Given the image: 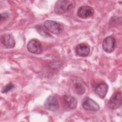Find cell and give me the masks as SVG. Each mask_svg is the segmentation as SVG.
<instances>
[{
    "label": "cell",
    "mask_w": 122,
    "mask_h": 122,
    "mask_svg": "<svg viewBox=\"0 0 122 122\" xmlns=\"http://www.w3.org/2000/svg\"><path fill=\"white\" fill-rule=\"evenodd\" d=\"M94 14L93 9L88 6L81 7L78 10L77 15L82 19H86L92 16Z\"/></svg>",
    "instance_id": "cell-7"
},
{
    "label": "cell",
    "mask_w": 122,
    "mask_h": 122,
    "mask_svg": "<svg viewBox=\"0 0 122 122\" xmlns=\"http://www.w3.org/2000/svg\"><path fill=\"white\" fill-rule=\"evenodd\" d=\"M108 86L107 84L105 83H102L97 85L94 89V92L101 98H104L108 92Z\"/></svg>",
    "instance_id": "cell-11"
},
{
    "label": "cell",
    "mask_w": 122,
    "mask_h": 122,
    "mask_svg": "<svg viewBox=\"0 0 122 122\" xmlns=\"http://www.w3.org/2000/svg\"><path fill=\"white\" fill-rule=\"evenodd\" d=\"M75 92L79 94H82L84 93L85 89L83 85L80 82H77L74 84Z\"/></svg>",
    "instance_id": "cell-14"
},
{
    "label": "cell",
    "mask_w": 122,
    "mask_h": 122,
    "mask_svg": "<svg viewBox=\"0 0 122 122\" xmlns=\"http://www.w3.org/2000/svg\"><path fill=\"white\" fill-rule=\"evenodd\" d=\"M44 107L45 109L51 111L58 110L59 108V104L57 99L52 95L49 96L45 102Z\"/></svg>",
    "instance_id": "cell-6"
},
{
    "label": "cell",
    "mask_w": 122,
    "mask_h": 122,
    "mask_svg": "<svg viewBox=\"0 0 122 122\" xmlns=\"http://www.w3.org/2000/svg\"><path fill=\"white\" fill-rule=\"evenodd\" d=\"M1 42L7 48L11 49L15 46V41L14 37L10 34H6L1 37Z\"/></svg>",
    "instance_id": "cell-9"
},
{
    "label": "cell",
    "mask_w": 122,
    "mask_h": 122,
    "mask_svg": "<svg viewBox=\"0 0 122 122\" xmlns=\"http://www.w3.org/2000/svg\"><path fill=\"white\" fill-rule=\"evenodd\" d=\"M74 6L73 1L61 0L56 2L54 6V11L58 14H62L71 10Z\"/></svg>",
    "instance_id": "cell-1"
},
{
    "label": "cell",
    "mask_w": 122,
    "mask_h": 122,
    "mask_svg": "<svg viewBox=\"0 0 122 122\" xmlns=\"http://www.w3.org/2000/svg\"><path fill=\"white\" fill-rule=\"evenodd\" d=\"M82 107L84 109L88 111H98L100 109L99 104L92 99L90 98L85 99L82 102Z\"/></svg>",
    "instance_id": "cell-8"
},
{
    "label": "cell",
    "mask_w": 122,
    "mask_h": 122,
    "mask_svg": "<svg viewBox=\"0 0 122 122\" xmlns=\"http://www.w3.org/2000/svg\"><path fill=\"white\" fill-rule=\"evenodd\" d=\"M122 102L121 92H117L113 93L109 101V106L112 109L115 110L119 108Z\"/></svg>",
    "instance_id": "cell-3"
},
{
    "label": "cell",
    "mask_w": 122,
    "mask_h": 122,
    "mask_svg": "<svg viewBox=\"0 0 122 122\" xmlns=\"http://www.w3.org/2000/svg\"><path fill=\"white\" fill-rule=\"evenodd\" d=\"M8 15H9V14H8V13H4L1 14H0V17H1L0 20H1V21L6 19L8 18V17L9 16Z\"/></svg>",
    "instance_id": "cell-16"
},
{
    "label": "cell",
    "mask_w": 122,
    "mask_h": 122,
    "mask_svg": "<svg viewBox=\"0 0 122 122\" xmlns=\"http://www.w3.org/2000/svg\"><path fill=\"white\" fill-rule=\"evenodd\" d=\"M14 87V85L12 83L10 82L2 88L1 90V92L2 93L7 92H8L10 91V90L13 89Z\"/></svg>",
    "instance_id": "cell-15"
},
{
    "label": "cell",
    "mask_w": 122,
    "mask_h": 122,
    "mask_svg": "<svg viewBox=\"0 0 122 122\" xmlns=\"http://www.w3.org/2000/svg\"><path fill=\"white\" fill-rule=\"evenodd\" d=\"M28 50L31 53L39 54L42 52V47L41 42L37 39H32L28 43Z\"/></svg>",
    "instance_id": "cell-5"
},
{
    "label": "cell",
    "mask_w": 122,
    "mask_h": 122,
    "mask_svg": "<svg viewBox=\"0 0 122 122\" xmlns=\"http://www.w3.org/2000/svg\"><path fill=\"white\" fill-rule=\"evenodd\" d=\"M36 29L37 30L38 33L41 36L45 38L51 37V36L50 35L44 26H43L41 25H38L36 26Z\"/></svg>",
    "instance_id": "cell-13"
},
{
    "label": "cell",
    "mask_w": 122,
    "mask_h": 122,
    "mask_svg": "<svg viewBox=\"0 0 122 122\" xmlns=\"http://www.w3.org/2000/svg\"><path fill=\"white\" fill-rule=\"evenodd\" d=\"M44 26L47 30L54 34H59L63 30V26L54 20H46L44 23Z\"/></svg>",
    "instance_id": "cell-2"
},
{
    "label": "cell",
    "mask_w": 122,
    "mask_h": 122,
    "mask_svg": "<svg viewBox=\"0 0 122 122\" xmlns=\"http://www.w3.org/2000/svg\"><path fill=\"white\" fill-rule=\"evenodd\" d=\"M75 51L79 56L81 57H86L90 53V48L88 45L82 43L77 45Z\"/></svg>",
    "instance_id": "cell-10"
},
{
    "label": "cell",
    "mask_w": 122,
    "mask_h": 122,
    "mask_svg": "<svg viewBox=\"0 0 122 122\" xmlns=\"http://www.w3.org/2000/svg\"><path fill=\"white\" fill-rule=\"evenodd\" d=\"M63 100L65 104L70 109H74L76 107L77 101L74 97L70 95H65L63 97Z\"/></svg>",
    "instance_id": "cell-12"
},
{
    "label": "cell",
    "mask_w": 122,
    "mask_h": 122,
    "mask_svg": "<svg viewBox=\"0 0 122 122\" xmlns=\"http://www.w3.org/2000/svg\"><path fill=\"white\" fill-rule=\"evenodd\" d=\"M116 45L115 40L112 36H109L106 37L103 41L102 46L103 50L107 53L112 52Z\"/></svg>",
    "instance_id": "cell-4"
}]
</instances>
